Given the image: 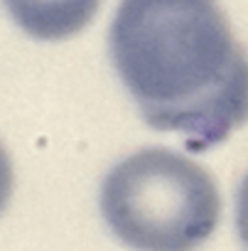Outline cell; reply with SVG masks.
I'll use <instances>...</instances> for the list:
<instances>
[{"mask_svg": "<svg viewBox=\"0 0 248 251\" xmlns=\"http://www.w3.org/2000/svg\"><path fill=\"white\" fill-rule=\"evenodd\" d=\"M101 0H3L10 20L32 40L59 42L79 35L96 15Z\"/></svg>", "mask_w": 248, "mask_h": 251, "instance_id": "3957f363", "label": "cell"}, {"mask_svg": "<svg viewBox=\"0 0 248 251\" xmlns=\"http://www.w3.org/2000/svg\"><path fill=\"white\" fill-rule=\"evenodd\" d=\"M10 195H13V163L5 148L0 146V212L10 202Z\"/></svg>", "mask_w": 248, "mask_h": 251, "instance_id": "5b68a950", "label": "cell"}, {"mask_svg": "<svg viewBox=\"0 0 248 251\" xmlns=\"http://www.w3.org/2000/svg\"><path fill=\"white\" fill-rule=\"evenodd\" d=\"M98 204L111 234L135 251H197L221 217L214 177L170 148L118 160L103 177Z\"/></svg>", "mask_w": 248, "mask_h": 251, "instance_id": "7a4b0ae2", "label": "cell"}, {"mask_svg": "<svg viewBox=\"0 0 248 251\" xmlns=\"http://www.w3.org/2000/svg\"><path fill=\"white\" fill-rule=\"evenodd\" d=\"M236 231H238L241 244L248 251V173L243 175L236 190Z\"/></svg>", "mask_w": 248, "mask_h": 251, "instance_id": "277c9868", "label": "cell"}, {"mask_svg": "<svg viewBox=\"0 0 248 251\" xmlns=\"http://www.w3.org/2000/svg\"><path fill=\"white\" fill-rule=\"evenodd\" d=\"M108 50L143 121L187 151H211L248 121V52L216 0H120Z\"/></svg>", "mask_w": 248, "mask_h": 251, "instance_id": "6da1fadb", "label": "cell"}]
</instances>
